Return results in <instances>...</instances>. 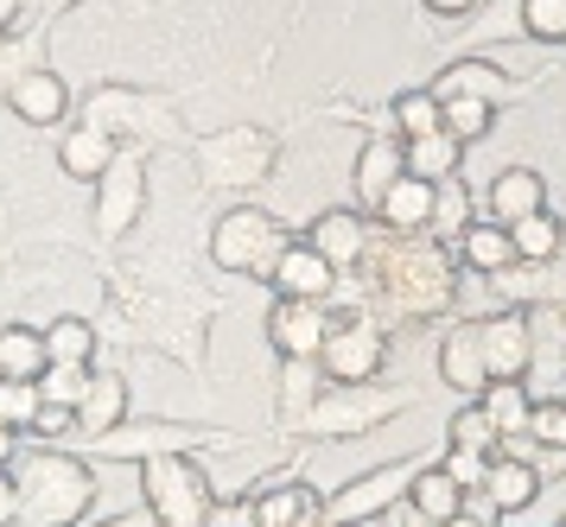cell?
Returning a JSON list of instances; mask_svg holds the SVG:
<instances>
[{
    "label": "cell",
    "mask_w": 566,
    "mask_h": 527,
    "mask_svg": "<svg viewBox=\"0 0 566 527\" xmlns=\"http://www.w3.org/2000/svg\"><path fill=\"white\" fill-rule=\"evenodd\" d=\"M369 312L382 325H420L459 305V267L452 249H439L433 235H382L376 254L363 261Z\"/></svg>",
    "instance_id": "cell-1"
},
{
    "label": "cell",
    "mask_w": 566,
    "mask_h": 527,
    "mask_svg": "<svg viewBox=\"0 0 566 527\" xmlns=\"http://www.w3.org/2000/svg\"><path fill=\"white\" fill-rule=\"evenodd\" d=\"M13 483H20V527H83L96 503V471L64 452H20Z\"/></svg>",
    "instance_id": "cell-2"
},
{
    "label": "cell",
    "mask_w": 566,
    "mask_h": 527,
    "mask_svg": "<svg viewBox=\"0 0 566 527\" xmlns=\"http://www.w3.org/2000/svg\"><path fill=\"white\" fill-rule=\"evenodd\" d=\"M286 242H293V229H286L274 210L235 203V210H223L217 229H210V261H217L223 274H242V280H274Z\"/></svg>",
    "instance_id": "cell-3"
},
{
    "label": "cell",
    "mask_w": 566,
    "mask_h": 527,
    "mask_svg": "<svg viewBox=\"0 0 566 527\" xmlns=\"http://www.w3.org/2000/svg\"><path fill=\"white\" fill-rule=\"evenodd\" d=\"M408 407H413V388H382V381H325L300 432H312V439H363V432H376L382 420L408 413Z\"/></svg>",
    "instance_id": "cell-4"
},
{
    "label": "cell",
    "mask_w": 566,
    "mask_h": 527,
    "mask_svg": "<svg viewBox=\"0 0 566 527\" xmlns=\"http://www.w3.org/2000/svg\"><path fill=\"white\" fill-rule=\"evenodd\" d=\"M140 503L159 527H205L210 508H217V489L191 452H166L140 464Z\"/></svg>",
    "instance_id": "cell-5"
},
{
    "label": "cell",
    "mask_w": 566,
    "mask_h": 527,
    "mask_svg": "<svg viewBox=\"0 0 566 527\" xmlns=\"http://www.w3.org/2000/svg\"><path fill=\"white\" fill-rule=\"evenodd\" d=\"M274 159H281V140L268 134V127H217L198 140V178H205L210 191H249L261 178L274 172Z\"/></svg>",
    "instance_id": "cell-6"
},
{
    "label": "cell",
    "mask_w": 566,
    "mask_h": 527,
    "mask_svg": "<svg viewBox=\"0 0 566 527\" xmlns=\"http://www.w3.org/2000/svg\"><path fill=\"white\" fill-rule=\"evenodd\" d=\"M433 464V452H413V457H395V464H376V471H363V477H350L337 496H325V521L337 527H376L388 521L395 508L408 503L413 477Z\"/></svg>",
    "instance_id": "cell-7"
},
{
    "label": "cell",
    "mask_w": 566,
    "mask_h": 527,
    "mask_svg": "<svg viewBox=\"0 0 566 527\" xmlns=\"http://www.w3.org/2000/svg\"><path fill=\"white\" fill-rule=\"evenodd\" d=\"M325 381H382L388 369V325L376 312H344L332 305V337L318 350Z\"/></svg>",
    "instance_id": "cell-8"
},
{
    "label": "cell",
    "mask_w": 566,
    "mask_h": 527,
    "mask_svg": "<svg viewBox=\"0 0 566 527\" xmlns=\"http://www.w3.org/2000/svg\"><path fill=\"white\" fill-rule=\"evenodd\" d=\"M147 210V147H122L108 159V172L96 178V235L115 242L128 235Z\"/></svg>",
    "instance_id": "cell-9"
},
{
    "label": "cell",
    "mask_w": 566,
    "mask_h": 527,
    "mask_svg": "<svg viewBox=\"0 0 566 527\" xmlns=\"http://www.w3.org/2000/svg\"><path fill=\"white\" fill-rule=\"evenodd\" d=\"M306 242L332 261L337 274H357L363 261L376 254L382 229H376V217H369V210H357V203H332V210H318V217H312Z\"/></svg>",
    "instance_id": "cell-10"
},
{
    "label": "cell",
    "mask_w": 566,
    "mask_h": 527,
    "mask_svg": "<svg viewBox=\"0 0 566 527\" xmlns=\"http://www.w3.org/2000/svg\"><path fill=\"white\" fill-rule=\"evenodd\" d=\"M484 330V369L490 381H522L535 369V312H515V305H496L478 318Z\"/></svg>",
    "instance_id": "cell-11"
},
{
    "label": "cell",
    "mask_w": 566,
    "mask_h": 527,
    "mask_svg": "<svg viewBox=\"0 0 566 527\" xmlns=\"http://www.w3.org/2000/svg\"><path fill=\"white\" fill-rule=\"evenodd\" d=\"M325 337H332V305L274 299V312H268V344L281 350V362H318Z\"/></svg>",
    "instance_id": "cell-12"
},
{
    "label": "cell",
    "mask_w": 566,
    "mask_h": 527,
    "mask_svg": "<svg viewBox=\"0 0 566 527\" xmlns=\"http://www.w3.org/2000/svg\"><path fill=\"white\" fill-rule=\"evenodd\" d=\"M541 464L535 457H522V452H496L490 457V471H484V496L490 508H496V521L503 527H522V515L541 503Z\"/></svg>",
    "instance_id": "cell-13"
},
{
    "label": "cell",
    "mask_w": 566,
    "mask_h": 527,
    "mask_svg": "<svg viewBox=\"0 0 566 527\" xmlns=\"http://www.w3.org/2000/svg\"><path fill=\"white\" fill-rule=\"evenodd\" d=\"M191 445H205V432H191L179 426V420H122L115 432H103L90 452H103V457H166V452H191Z\"/></svg>",
    "instance_id": "cell-14"
},
{
    "label": "cell",
    "mask_w": 566,
    "mask_h": 527,
    "mask_svg": "<svg viewBox=\"0 0 566 527\" xmlns=\"http://www.w3.org/2000/svg\"><path fill=\"white\" fill-rule=\"evenodd\" d=\"M439 376H446V388H459V394H484L490 388V369H484V330H478V318H459V325H446V337H439Z\"/></svg>",
    "instance_id": "cell-15"
},
{
    "label": "cell",
    "mask_w": 566,
    "mask_h": 527,
    "mask_svg": "<svg viewBox=\"0 0 566 527\" xmlns=\"http://www.w3.org/2000/svg\"><path fill=\"white\" fill-rule=\"evenodd\" d=\"M547 210V178L535 166H503V172L490 178L484 191V223H503L515 229L522 217H541Z\"/></svg>",
    "instance_id": "cell-16"
},
{
    "label": "cell",
    "mask_w": 566,
    "mask_h": 527,
    "mask_svg": "<svg viewBox=\"0 0 566 527\" xmlns=\"http://www.w3.org/2000/svg\"><path fill=\"white\" fill-rule=\"evenodd\" d=\"M281 299H312V305H325L337 293V267L325 261V254L312 249V242H286V254H281V267H274V280H268Z\"/></svg>",
    "instance_id": "cell-17"
},
{
    "label": "cell",
    "mask_w": 566,
    "mask_h": 527,
    "mask_svg": "<svg viewBox=\"0 0 566 527\" xmlns=\"http://www.w3.org/2000/svg\"><path fill=\"white\" fill-rule=\"evenodd\" d=\"M122 420H128V376L122 369H90V388L77 401V445H96Z\"/></svg>",
    "instance_id": "cell-18"
},
{
    "label": "cell",
    "mask_w": 566,
    "mask_h": 527,
    "mask_svg": "<svg viewBox=\"0 0 566 527\" xmlns=\"http://www.w3.org/2000/svg\"><path fill=\"white\" fill-rule=\"evenodd\" d=\"M13 115L27 127H64V115H71V83L57 71H45V64H32L20 83H13Z\"/></svg>",
    "instance_id": "cell-19"
},
{
    "label": "cell",
    "mask_w": 566,
    "mask_h": 527,
    "mask_svg": "<svg viewBox=\"0 0 566 527\" xmlns=\"http://www.w3.org/2000/svg\"><path fill=\"white\" fill-rule=\"evenodd\" d=\"M140 108H154V102L134 96V89H96L90 108H83V122L103 127V134H115V140H122V134H128V140H134V134H172L166 115H140Z\"/></svg>",
    "instance_id": "cell-20"
},
{
    "label": "cell",
    "mask_w": 566,
    "mask_h": 527,
    "mask_svg": "<svg viewBox=\"0 0 566 527\" xmlns=\"http://www.w3.org/2000/svg\"><path fill=\"white\" fill-rule=\"evenodd\" d=\"M427 223H433V185L401 172L388 185V198L376 203V229L382 235H427Z\"/></svg>",
    "instance_id": "cell-21"
},
{
    "label": "cell",
    "mask_w": 566,
    "mask_h": 527,
    "mask_svg": "<svg viewBox=\"0 0 566 527\" xmlns=\"http://www.w3.org/2000/svg\"><path fill=\"white\" fill-rule=\"evenodd\" d=\"M255 521L261 527H318L325 521V496L306 477H281L274 489L255 496Z\"/></svg>",
    "instance_id": "cell-22"
},
{
    "label": "cell",
    "mask_w": 566,
    "mask_h": 527,
    "mask_svg": "<svg viewBox=\"0 0 566 527\" xmlns=\"http://www.w3.org/2000/svg\"><path fill=\"white\" fill-rule=\"evenodd\" d=\"M408 172V159H401V140L395 134H369V147L357 152V210L376 217V203L388 198V185Z\"/></svg>",
    "instance_id": "cell-23"
},
{
    "label": "cell",
    "mask_w": 566,
    "mask_h": 527,
    "mask_svg": "<svg viewBox=\"0 0 566 527\" xmlns=\"http://www.w3.org/2000/svg\"><path fill=\"white\" fill-rule=\"evenodd\" d=\"M122 152V140L115 134H103V127H90V122H77V127H64V140H57V166H64V178H96L108 172V159Z\"/></svg>",
    "instance_id": "cell-24"
},
{
    "label": "cell",
    "mask_w": 566,
    "mask_h": 527,
    "mask_svg": "<svg viewBox=\"0 0 566 527\" xmlns=\"http://www.w3.org/2000/svg\"><path fill=\"white\" fill-rule=\"evenodd\" d=\"M452 254H459V267H471V274H484V280H496L503 267H515V261H522V254H515V235H510V229H503V223H484V217L464 229Z\"/></svg>",
    "instance_id": "cell-25"
},
{
    "label": "cell",
    "mask_w": 566,
    "mask_h": 527,
    "mask_svg": "<svg viewBox=\"0 0 566 527\" xmlns=\"http://www.w3.org/2000/svg\"><path fill=\"white\" fill-rule=\"evenodd\" d=\"M45 369H52V356H45V330L0 325V381H39Z\"/></svg>",
    "instance_id": "cell-26"
},
{
    "label": "cell",
    "mask_w": 566,
    "mask_h": 527,
    "mask_svg": "<svg viewBox=\"0 0 566 527\" xmlns=\"http://www.w3.org/2000/svg\"><path fill=\"white\" fill-rule=\"evenodd\" d=\"M478 407H484L490 426L503 432V445H510V439H528V413H535L528 381H490L484 394H478Z\"/></svg>",
    "instance_id": "cell-27"
},
{
    "label": "cell",
    "mask_w": 566,
    "mask_h": 527,
    "mask_svg": "<svg viewBox=\"0 0 566 527\" xmlns=\"http://www.w3.org/2000/svg\"><path fill=\"white\" fill-rule=\"evenodd\" d=\"M478 223V203H471V191H464V172L446 178V185H433V223H427V235H433L439 249H459V235Z\"/></svg>",
    "instance_id": "cell-28"
},
{
    "label": "cell",
    "mask_w": 566,
    "mask_h": 527,
    "mask_svg": "<svg viewBox=\"0 0 566 527\" xmlns=\"http://www.w3.org/2000/svg\"><path fill=\"white\" fill-rule=\"evenodd\" d=\"M401 159H408L413 178H427V185H446V178H459L464 166V147L439 127V134H420V140H401Z\"/></svg>",
    "instance_id": "cell-29"
},
{
    "label": "cell",
    "mask_w": 566,
    "mask_h": 527,
    "mask_svg": "<svg viewBox=\"0 0 566 527\" xmlns=\"http://www.w3.org/2000/svg\"><path fill=\"white\" fill-rule=\"evenodd\" d=\"M464 496H471V489H459V483L446 477V464H427V471H420V477H413V489H408V508H420V515H427V521H452V515H464Z\"/></svg>",
    "instance_id": "cell-30"
},
{
    "label": "cell",
    "mask_w": 566,
    "mask_h": 527,
    "mask_svg": "<svg viewBox=\"0 0 566 527\" xmlns=\"http://www.w3.org/2000/svg\"><path fill=\"white\" fill-rule=\"evenodd\" d=\"M45 356H52V369H90V356H96V325H90V318H52V325H45Z\"/></svg>",
    "instance_id": "cell-31"
},
{
    "label": "cell",
    "mask_w": 566,
    "mask_h": 527,
    "mask_svg": "<svg viewBox=\"0 0 566 527\" xmlns=\"http://www.w3.org/2000/svg\"><path fill=\"white\" fill-rule=\"evenodd\" d=\"M515 83L503 71H496V64H452V71L439 76L433 83V96L446 102V96H484V102H503L510 96Z\"/></svg>",
    "instance_id": "cell-32"
},
{
    "label": "cell",
    "mask_w": 566,
    "mask_h": 527,
    "mask_svg": "<svg viewBox=\"0 0 566 527\" xmlns=\"http://www.w3.org/2000/svg\"><path fill=\"white\" fill-rule=\"evenodd\" d=\"M439 127H446L459 147H471V140H484L490 127H496V102H484V96H446V102H439Z\"/></svg>",
    "instance_id": "cell-33"
},
{
    "label": "cell",
    "mask_w": 566,
    "mask_h": 527,
    "mask_svg": "<svg viewBox=\"0 0 566 527\" xmlns=\"http://www.w3.org/2000/svg\"><path fill=\"white\" fill-rule=\"evenodd\" d=\"M388 134H395V140L439 134V96L433 89H401V96L388 102Z\"/></svg>",
    "instance_id": "cell-34"
},
{
    "label": "cell",
    "mask_w": 566,
    "mask_h": 527,
    "mask_svg": "<svg viewBox=\"0 0 566 527\" xmlns=\"http://www.w3.org/2000/svg\"><path fill=\"white\" fill-rule=\"evenodd\" d=\"M318 388H325V369L318 362H286L281 369V420L293 432L306 426V413H312V401H318Z\"/></svg>",
    "instance_id": "cell-35"
},
{
    "label": "cell",
    "mask_w": 566,
    "mask_h": 527,
    "mask_svg": "<svg viewBox=\"0 0 566 527\" xmlns=\"http://www.w3.org/2000/svg\"><path fill=\"white\" fill-rule=\"evenodd\" d=\"M510 235H515V254H522V261H554V254L566 249V229H560V217H554V210L522 217Z\"/></svg>",
    "instance_id": "cell-36"
},
{
    "label": "cell",
    "mask_w": 566,
    "mask_h": 527,
    "mask_svg": "<svg viewBox=\"0 0 566 527\" xmlns=\"http://www.w3.org/2000/svg\"><path fill=\"white\" fill-rule=\"evenodd\" d=\"M446 445H464V452H490V457H496V452H503V432L490 426V420H484V407L471 401V407L459 413V420H452Z\"/></svg>",
    "instance_id": "cell-37"
},
{
    "label": "cell",
    "mask_w": 566,
    "mask_h": 527,
    "mask_svg": "<svg viewBox=\"0 0 566 527\" xmlns=\"http://www.w3.org/2000/svg\"><path fill=\"white\" fill-rule=\"evenodd\" d=\"M522 32L541 45H566V0H522Z\"/></svg>",
    "instance_id": "cell-38"
},
{
    "label": "cell",
    "mask_w": 566,
    "mask_h": 527,
    "mask_svg": "<svg viewBox=\"0 0 566 527\" xmlns=\"http://www.w3.org/2000/svg\"><path fill=\"white\" fill-rule=\"evenodd\" d=\"M39 407H45L39 381H0V420H7V426L27 432L32 420H39Z\"/></svg>",
    "instance_id": "cell-39"
},
{
    "label": "cell",
    "mask_w": 566,
    "mask_h": 527,
    "mask_svg": "<svg viewBox=\"0 0 566 527\" xmlns=\"http://www.w3.org/2000/svg\"><path fill=\"white\" fill-rule=\"evenodd\" d=\"M528 439L547 445V452H566V401H535V413H528Z\"/></svg>",
    "instance_id": "cell-40"
},
{
    "label": "cell",
    "mask_w": 566,
    "mask_h": 527,
    "mask_svg": "<svg viewBox=\"0 0 566 527\" xmlns=\"http://www.w3.org/2000/svg\"><path fill=\"white\" fill-rule=\"evenodd\" d=\"M439 464H446V477L459 483V489H484L490 452H464V445H446V452H439Z\"/></svg>",
    "instance_id": "cell-41"
},
{
    "label": "cell",
    "mask_w": 566,
    "mask_h": 527,
    "mask_svg": "<svg viewBox=\"0 0 566 527\" xmlns=\"http://www.w3.org/2000/svg\"><path fill=\"white\" fill-rule=\"evenodd\" d=\"M83 388H90V369H45V376H39V394L57 401V407H77Z\"/></svg>",
    "instance_id": "cell-42"
},
{
    "label": "cell",
    "mask_w": 566,
    "mask_h": 527,
    "mask_svg": "<svg viewBox=\"0 0 566 527\" xmlns=\"http://www.w3.org/2000/svg\"><path fill=\"white\" fill-rule=\"evenodd\" d=\"M32 432H39V439H77V407H57V401H45L39 407V420H32Z\"/></svg>",
    "instance_id": "cell-43"
},
{
    "label": "cell",
    "mask_w": 566,
    "mask_h": 527,
    "mask_svg": "<svg viewBox=\"0 0 566 527\" xmlns=\"http://www.w3.org/2000/svg\"><path fill=\"white\" fill-rule=\"evenodd\" d=\"M32 71V45H7L0 39V96H13V83Z\"/></svg>",
    "instance_id": "cell-44"
},
{
    "label": "cell",
    "mask_w": 566,
    "mask_h": 527,
    "mask_svg": "<svg viewBox=\"0 0 566 527\" xmlns=\"http://www.w3.org/2000/svg\"><path fill=\"white\" fill-rule=\"evenodd\" d=\"M205 527H261V521H255V503H217Z\"/></svg>",
    "instance_id": "cell-45"
},
{
    "label": "cell",
    "mask_w": 566,
    "mask_h": 527,
    "mask_svg": "<svg viewBox=\"0 0 566 527\" xmlns=\"http://www.w3.org/2000/svg\"><path fill=\"white\" fill-rule=\"evenodd\" d=\"M0 527H20V483H13V471H0Z\"/></svg>",
    "instance_id": "cell-46"
},
{
    "label": "cell",
    "mask_w": 566,
    "mask_h": 527,
    "mask_svg": "<svg viewBox=\"0 0 566 527\" xmlns=\"http://www.w3.org/2000/svg\"><path fill=\"white\" fill-rule=\"evenodd\" d=\"M427 13H439V20H464V13H478V0H420Z\"/></svg>",
    "instance_id": "cell-47"
},
{
    "label": "cell",
    "mask_w": 566,
    "mask_h": 527,
    "mask_svg": "<svg viewBox=\"0 0 566 527\" xmlns=\"http://www.w3.org/2000/svg\"><path fill=\"white\" fill-rule=\"evenodd\" d=\"M13 457H20V426L0 420V471H13Z\"/></svg>",
    "instance_id": "cell-48"
},
{
    "label": "cell",
    "mask_w": 566,
    "mask_h": 527,
    "mask_svg": "<svg viewBox=\"0 0 566 527\" xmlns=\"http://www.w3.org/2000/svg\"><path fill=\"white\" fill-rule=\"evenodd\" d=\"M13 20H20V0H0V39L13 32Z\"/></svg>",
    "instance_id": "cell-49"
},
{
    "label": "cell",
    "mask_w": 566,
    "mask_h": 527,
    "mask_svg": "<svg viewBox=\"0 0 566 527\" xmlns=\"http://www.w3.org/2000/svg\"><path fill=\"white\" fill-rule=\"evenodd\" d=\"M395 515H401V527H439V521H427V515H420V508H408V503L395 508Z\"/></svg>",
    "instance_id": "cell-50"
},
{
    "label": "cell",
    "mask_w": 566,
    "mask_h": 527,
    "mask_svg": "<svg viewBox=\"0 0 566 527\" xmlns=\"http://www.w3.org/2000/svg\"><path fill=\"white\" fill-rule=\"evenodd\" d=\"M439 527H490V521H478V515H452V521H439Z\"/></svg>",
    "instance_id": "cell-51"
},
{
    "label": "cell",
    "mask_w": 566,
    "mask_h": 527,
    "mask_svg": "<svg viewBox=\"0 0 566 527\" xmlns=\"http://www.w3.org/2000/svg\"><path fill=\"white\" fill-rule=\"evenodd\" d=\"M103 527H159L154 515H147V521H134V515H122V521H103Z\"/></svg>",
    "instance_id": "cell-52"
},
{
    "label": "cell",
    "mask_w": 566,
    "mask_h": 527,
    "mask_svg": "<svg viewBox=\"0 0 566 527\" xmlns=\"http://www.w3.org/2000/svg\"><path fill=\"white\" fill-rule=\"evenodd\" d=\"M57 7H83V0H57Z\"/></svg>",
    "instance_id": "cell-53"
},
{
    "label": "cell",
    "mask_w": 566,
    "mask_h": 527,
    "mask_svg": "<svg viewBox=\"0 0 566 527\" xmlns=\"http://www.w3.org/2000/svg\"><path fill=\"white\" fill-rule=\"evenodd\" d=\"M554 527H566V515H560V521H554Z\"/></svg>",
    "instance_id": "cell-54"
}]
</instances>
